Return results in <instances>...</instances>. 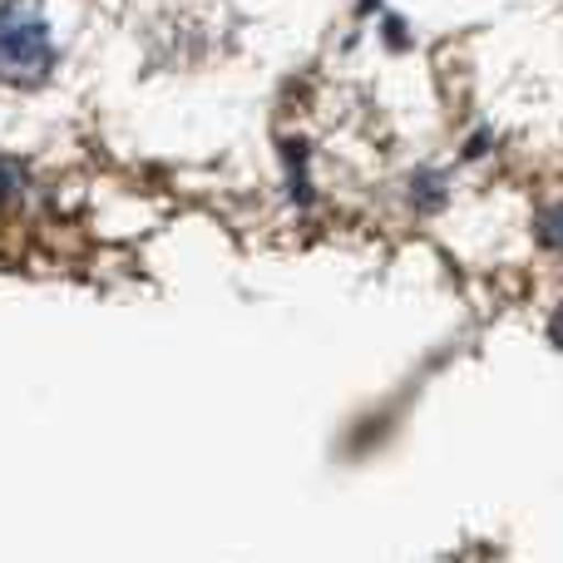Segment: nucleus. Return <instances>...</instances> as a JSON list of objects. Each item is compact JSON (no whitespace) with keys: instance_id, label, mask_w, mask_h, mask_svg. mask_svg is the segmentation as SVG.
I'll return each mask as SVG.
<instances>
[{"instance_id":"obj_1","label":"nucleus","mask_w":563,"mask_h":563,"mask_svg":"<svg viewBox=\"0 0 563 563\" xmlns=\"http://www.w3.org/2000/svg\"><path fill=\"white\" fill-rule=\"evenodd\" d=\"M55 65L49 25L25 5H0V79L5 85H40Z\"/></svg>"},{"instance_id":"obj_2","label":"nucleus","mask_w":563,"mask_h":563,"mask_svg":"<svg viewBox=\"0 0 563 563\" xmlns=\"http://www.w3.org/2000/svg\"><path fill=\"white\" fill-rule=\"evenodd\" d=\"M539 243L549 247V253H563V203H554V208H544V213H539Z\"/></svg>"},{"instance_id":"obj_3","label":"nucleus","mask_w":563,"mask_h":563,"mask_svg":"<svg viewBox=\"0 0 563 563\" xmlns=\"http://www.w3.org/2000/svg\"><path fill=\"white\" fill-rule=\"evenodd\" d=\"M440 198H445V188H440L435 174L416 178V203H420V208H440Z\"/></svg>"},{"instance_id":"obj_4","label":"nucleus","mask_w":563,"mask_h":563,"mask_svg":"<svg viewBox=\"0 0 563 563\" xmlns=\"http://www.w3.org/2000/svg\"><path fill=\"white\" fill-rule=\"evenodd\" d=\"M549 341H554V346L563 351V307L554 311V321H549Z\"/></svg>"}]
</instances>
